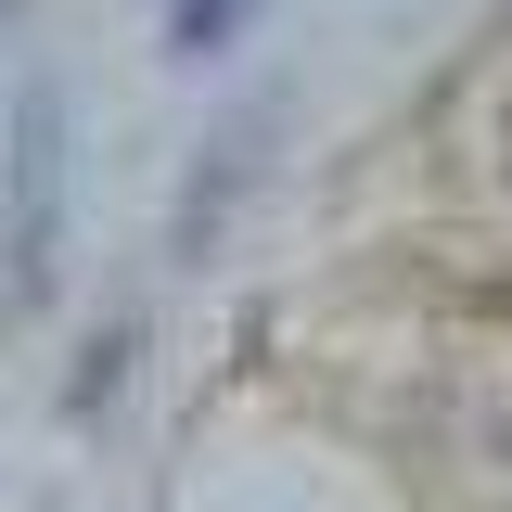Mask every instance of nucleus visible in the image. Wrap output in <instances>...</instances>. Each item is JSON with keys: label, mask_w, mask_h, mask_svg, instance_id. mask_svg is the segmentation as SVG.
Listing matches in <instances>:
<instances>
[{"label": "nucleus", "mask_w": 512, "mask_h": 512, "mask_svg": "<svg viewBox=\"0 0 512 512\" xmlns=\"http://www.w3.org/2000/svg\"><path fill=\"white\" fill-rule=\"evenodd\" d=\"M244 13H256V0H167V39H180V52H218Z\"/></svg>", "instance_id": "nucleus-1"}, {"label": "nucleus", "mask_w": 512, "mask_h": 512, "mask_svg": "<svg viewBox=\"0 0 512 512\" xmlns=\"http://www.w3.org/2000/svg\"><path fill=\"white\" fill-rule=\"evenodd\" d=\"M500 167H512V116H500Z\"/></svg>", "instance_id": "nucleus-2"}]
</instances>
